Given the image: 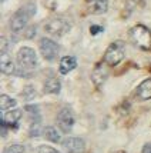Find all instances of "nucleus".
Returning a JSON list of instances; mask_svg holds the SVG:
<instances>
[{"label":"nucleus","instance_id":"nucleus-1","mask_svg":"<svg viewBox=\"0 0 151 153\" xmlns=\"http://www.w3.org/2000/svg\"><path fill=\"white\" fill-rule=\"evenodd\" d=\"M36 10H37L36 3L34 1H27L24 6H21L12 16V19H10V29L13 32H16V33L20 32V30H23L24 26L27 25V22L36 14Z\"/></svg>","mask_w":151,"mask_h":153},{"label":"nucleus","instance_id":"nucleus-2","mask_svg":"<svg viewBox=\"0 0 151 153\" xmlns=\"http://www.w3.org/2000/svg\"><path fill=\"white\" fill-rule=\"evenodd\" d=\"M130 37L133 43L143 50L151 49V30L144 25H137L130 30Z\"/></svg>","mask_w":151,"mask_h":153},{"label":"nucleus","instance_id":"nucleus-3","mask_svg":"<svg viewBox=\"0 0 151 153\" xmlns=\"http://www.w3.org/2000/svg\"><path fill=\"white\" fill-rule=\"evenodd\" d=\"M17 63H19V69L23 70L24 74H27V70H33L37 67V56L36 52L30 47H21L17 52Z\"/></svg>","mask_w":151,"mask_h":153},{"label":"nucleus","instance_id":"nucleus-4","mask_svg":"<svg viewBox=\"0 0 151 153\" xmlns=\"http://www.w3.org/2000/svg\"><path fill=\"white\" fill-rule=\"evenodd\" d=\"M125 47L123 42H113L110 46L107 47L104 53V63L108 66H117L121 60L124 59Z\"/></svg>","mask_w":151,"mask_h":153},{"label":"nucleus","instance_id":"nucleus-5","mask_svg":"<svg viewBox=\"0 0 151 153\" xmlns=\"http://www.w3.org/2000/svg\"><path fill=\"white\" fill-rule=\"evenodd\" d=\"M70 30V23L64 17H54L49 20L46 25V32L53 36H63Z\"/></svg>","mask_w":151,"mask_h":153},{"label":"nucleus","instance_id":"nucleus-6","mask_svg":"<svg viewBox=\"0 0 151 153\" xmlns=\"http://www.w3.org/2000/svg\"><path fill=\"white\" fill-rule=\"evenodd\" d=\"M57 125L63 133H70L74 126V114L70 107H63L57 114Z\"/></svg>","mask_w":151,"mask_h":153},{"label":"nucleus","instance_id":"nucleus-7","mask_svg":"<svg viewBox=\"0 0 151 153\" xmlns=\"http://www.w3.org/2000/svg\"><path fill=\"white\" fill-rule=\"evenodd\" d=\"M40 52H41L43 57H44L46 60L53 62V60H56V57L59 56L60 47L54 40L43 37V39L40 40Z\"/></svg>","mask_w":151,"mask_h":153},{"label":"nucleus","instance_id":"nucleus-8","mask_svg":"<svg viewBox=\"0 0 151 153\" xmlns=\"http://www.w3.org/2000/svg\"><path fill=\"white\" fill-rule=\"evenodd\" d=\"M61 145L69 153H83L85 143L80 137H67L61 142Z\"/></svg>","mask_w":151,"mask_h":153},{"label":"nucleus","instance_id":"nucleus-9","mask_svg":"<svg viewBox=\"0 0 151 153\" xmlns=\"http://www.w3.org/2000/svg\"><path fill=\"white\" fill-rule=\"evenodd\" d=\"M85 4L90 13L103 14L108 9V0H85Z\"/></svg>","mask_w":151,"mask_h":153},{"label":"nucleus","instance_id":"nucleus-10","mask_svg":"<svg viewBox=\"0 0 151 153\" xmlns=\"http://www.w3.org/2000/svg\"><path fill=\"white\" fill-rule=\"evenodd\" d=\"M77 67V59L74 56H64L63 59L60 60V73L67 74L70 73L71 70H74Z\"/></svg>","mask_w":151,"mask_h":153},{"label":"nucleus","instance_id":"nucleus-11","mask_svg":"<svg viewBox=\"0 0 151 153\" xmlns=\"http://www.w3.org/2000/svg\"><path fill=\"white\" fill-rule=\"evenodd\" d=\"M0 69H1V72L4 74H14L16 73V66H14L13 60L12 57L6 53V52H3L1 53V60H0Z\"/></svg>","mask_w":151,"mask_h":153},{"label":"nucleus","instance_id":"nucleus-12","mask_svg":"<svg viewBox=\"0 0 151 153\" xmlns=\"http://www.w3.org/2000/svg\"><path fill=\"white\" fill-rule=\"evenodd\" d=\"M137 97L140 100L151 99V79H145L137 87Z\"/></svg>","mask_w":151,"mask_h":153},{"label":"nucleus","instance_id":"nucleus-13","mask_svg":"<svg viewBox=\"0 0 151 153\" xmlns=\"http://www.w3.org/2000/svg\"><path fill=\"white\" fill-rule=\"evenodd\" d=\"M20 117H21V110L20 109H14V110L6 112L4 116L1 117V122H4L7 126H13V125H16L19 122Z\"/></svg>","mask_w":151,"mask_h":153},{"label":"nucleus","instance_id":"nucleus-14","mask_svg":"<svg viewBox=\"0 0 151 153\" xmlns=\"http://www.w3.org/2000/svg\"><path fill=\"white\" fill-rule=\"evenodd\" d=\"M60 89H61V83H60V80L57 77H50L44 83V92L46 93H60Z\"/></svg>","mask_w":151,"mask_h":153},{"label":"nucleus","instance_id":"nucleus-15","mask_svg":"<svg viewBox=\"0 0 151 153\" xmlns=\"http://www.w3.org/2000/svg\"><path fill=\"white\" fill-rule=\"evenodd\" d=\"M107 76H108V72L105 70L104 72V67L103 65H99V66L96 67V70H94V73H93V80H94V83L100 86L105 79H107Z\"/></svg>","mask_w":151,"mask_h":153},{"label":"nucleus","instance_id":"nucleus-16","mask_svg":"<svg viewBox=\"0 0 151 153\" xmlns=\"http://www.w3.org/2000/svg\"><path fill=\"white\" fill-rule=\"evenodd\" d=\"M44 136H46L50 142H53V143H59V142H61V137H60L57 129L53 127V126H47L46 129H44Z\"/></svg>","mask_w":151,"mask_h":153},{"label":"nucleus","instance_id":"nucleus-17","mask_svg":"<svg viewBox=\"0 0 151 153\" xmlns=\"http://www.w3.org/2000/svg\"><path fill=\"white\" fill-rule=\"evenodd\" d=\"M14 106H16V100L13 97H10L7 94H1V97H0V107H1L3 112H6L9 109H13Z\"/></svg>","mask_w":151,"mask_h":153},{"label":"nucleus","instance_id":"nucleus-18","mask_svg":"<svg viewBox=\"0 0 151 153\" xmlns=\"http://www.w3.org/2000/svg\"><path fill=\"white\" fill-rule=\"evenodd\" d=\"M41 120H37V122H32V126H30V134L33 137H37L40 134V127H41Z\"/></svg>","mask_w":151,"mask_h":153},{"label":"nucleus","instance_id":"nucleus-19","mask_svg":"<svg viewBox=\"0 0 151 153\" xmlns=\"http://www.w3.org/2000/svg\"><path fill=\"white\" fill-rule=\"evenodd\" d=\"M24 152V146L23 145H19V143H16V145H12V146H9L4 150V153H23Z\"/></svg>","mask_w":151,"mask_h":153},{"label":"nucleus","instance_id":"nucleus-20","mask_svg":"<svg viewBox=\"0 0 151 153\" xmlns=\"http://www.w3.org/2000/svg\"><path fill=\"white\" fill-rule=\"evenodd\" d=\"M34 94H36V92H34L33 86H27L26 89H24V93H23V96H24V99L32 100L34 97Z\"/></svg>","mask_w":151,"mask_h":153},{"label":"nucleus","instance_id":"nucleus-21","mask_svg":"<svg viewBox=\"0 0 151 153\" xmlns=\"http://www.w3.org/2000/svg\"><path fill=\"white\" fill-rule=\"evenodd\" d=\"M39 153H60L56 149H53L50 146H40L39 147Z\"/></svg>","mask_w":151,"mask_h":153},{"label":"nucleus","instance_id":"nucleus-22","mask_svg":"<svg viewBox=\"0 0 151 153\" xmlns=\"http://www.w3.org/2000/svg\"><path fill=\"white\" fill-rule=\"evenodd\" d=\"M104 29L101 26H96V25H93L91 27H90V33L93 34V36H96V34H99V33H101Z\"/></svg>","mask_w":151,"mask_h":153},{"label":"nucleus","instance_id":"nucleus-23","mask_svg":"<svg viewBox=\"0 0 151 153\" xmlns=\"http://www.w3.org/2000/svg\"><path fill=\"white\" fill-rule=\"evenodd\" d=\"M143 153H151V143H145L143 146Z\"/></svg>","mask_w":151,"mask_h":153},{"label":"nucleus","instance_id":"nucleus-24","mask_svg":"<svg viewBox=\"0 0 151 153\" xmlns=\"http://www.w3.org/2000/svg\"><path fill=\"white\" fill-rule=\"evenodd\" d=\"M3 1H6V0H1V3H3Z\"/></svg>","mask_w":151,"mask_h":153}]
</instances>
